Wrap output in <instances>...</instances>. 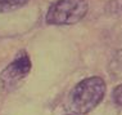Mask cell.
I'll return each instance as SVG.
<instances>
[{
	"instance_id": "1",
	"label": "cell",
	"mask_w": 122,
	"mask_h": 115,
	"mask_svg": "<svg viewBox=\"0 0 122 115\" xmlns=\"http://www.w3.org/2000/svg\"><path fill=\"white\" fill-rule=\"evenodd\" d=\"M105 94V83L100 76L85 78L76 84L66 98V109L70 114L84 115L102 102Z\"/></svg>"
},
{
	"instance_id": "4",
	"label": "cell",
	"mask_w": 122,
	"mask_h": 115,
	"mask_svg": "<svg viewBox=\"0 0 122 115\" xmlns=\"http://www.w3.org/2000/svg\"><path fill=\"white\" fill-rule=\"evenodd\" d=\"M108 71L113 78H122V49L113 54L109 61Z\"/></svg>"
},
{
	"instance_id": "7",
	"label": "cell",
	"mask_w": 122,
	"mask_h": 115,
	"mask_svg": "<svg viewBox=\"0 0 122 115\" xmlns=\"http://www.w3.org/2000/svg\"><path fill=\"white\" fill-rule=\"evenodd\" d=\"M66 115H77V114H70V113H68V114H66Z\"/></svg>"
},
{
	"instance_id": "6",
	"label": "cell",
	"mask_w": 122,
	"mask_h": 115,
	"mask_svg": "<svg viewBox=\"0 0 122 115\" xmlns=\"http://www.w3.org/2000/svg\"><path fill=\"white\" fill-rule=\"evenodd\" d=\"M112 98H113L114 104H116L117 106L122 107V84L117 85L113 89V92H112Z\"/></svg>"
},
{
	"instance_id": "3",
	"label": "cell",
	"mask_w": 122,
	"mask_h": 115,
	"mask_svg": "<svg viewBox=\"0 0 122 115\" xmlns=\"http://www.w3.org/2000/svg\"><path fill=\"white\" fill-rule=\"evenodd\" d=\"M31 70V60L26 52H19L15 58L0 74V85L4 91H12L18 87Z\"/></svg>"
},
{
	"instance_id": "5",
	"label": "cell",
	"mask_w": 122,
	"mask_h": 115,
	"mask_svg": "<svg viewBox=\"0 0 122 115\" xmlns=\"http://www.w3.org/2000/svg\"><path fill=\"white\" fill-rule=\"evenodd\" d=\"M28 0H0V13L12 12L25 6Z\"/></svg>"
},
{
	"instance_id": "2",
	"label": "cell",
	"mask_w": 122,
	"mask_h": 115,
	"mask_svg": "<svg viewBox=\"0 0 122 115\" xmlns=\"http://www.w3.org/2000/svg\"><path fill=\"white\" fill-rule=\"evenodd\" d=\"M87 9L86 0H57L49 6L45 21L53 26L73 25L86 16Z\"/></svg>"
}]
</instances>
